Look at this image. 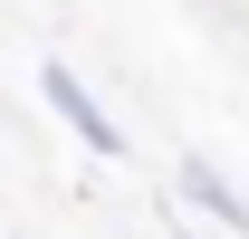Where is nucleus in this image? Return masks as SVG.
<instances>
[{
  "instance_id": "f257e3e1",
  "label": "nucleus",
  "mask_w": 249,
  "mask_h": 239,
  "mask_svg": "<svg viewBox=\"0 0 249 239\" xmlns=\"http://www.w3.org/2000/svg\"><path fill=\"white\" fill-rule=\"evenodd\" d=\"M38 96H48V115H58L67 134L87 144V153H106V163L124 153V124L106 115V105H96V86H87V77H77L67 58H38Z\"/></svg>"
},
{
  "instance_id": "f03ea898",
  "label": "nucleus",
  "mask_w": 249,
  "mask_h": 239,
  "mask_svg": "<svg viewBox=\"0 0 249 239\" xmlns=\"http://www.w3.org/2000/svg\"><path fill=\"white\" fill-rule=\"evenodd\" d=\"M182 201L201 210V220H220L230 239H249V201H240V182L220 172L211 153H182Z\"/></svg>"
},
{
  "instance_id": "7ed1b4c3",
  "label": "nucleus",
  "mask_w": 249,
  "mask_h": 239,
  "mask_svg": "<svg viewBox=\"0 0 249 239\" xmlns=\"http://www.w3.org/2000/svg\"><path fill=\"white\" fill-rule=\"evenodd\" d=\"M173 239H201V230H192V220H173Z\"/></svg>"
}]
</instances>
